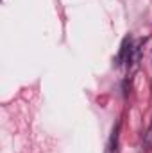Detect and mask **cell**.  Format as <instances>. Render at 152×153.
I'll return each mask as SVG.
<instances>
[{
    "label": "cell",
    "instance_id": "6da1fadb",
    "mask_svg": "<svg viewBox=\"0 0 152 153\" xmlns=\"http://www.w3.org/2000/svg\"><path fill=\"white\" fill-rule=\"evenodd\" d=\"M118 130H120V126H116L113 130V134H111V139H109V144H108V150L106 153H116L118 152Z\"/></svg>",
    "mask_w": 152,
    "mask_h": 153
}]
</instances>
